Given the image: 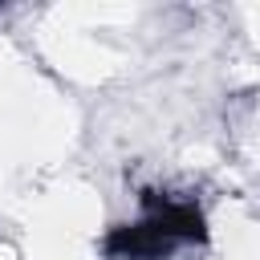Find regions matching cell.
Wrapping results in <instances>:
<instances>
[{
    "label": "cell",
    "mask_w": 260,
    "mask_h": 260,
    "mask_svg": "<svg viewBox=\"0 0 260 260\" xmlns=\"http://www.w3.org/2000/svg\"><path fill=\"white\" fill-rule=\"evenodd\" d=\"M102 252L110 260H167L175 252V244L158 232L154 219L138 215L130 223H114L106 236H102Z\"/></svg>",
    "instance_id": "7a4b0ae2"
},
{
    "label": "cell",
    "mask_w": 260,
    "mask_h": 260,
    "mask_svg": "<svg viewBox=\"0 0 260 260\" xmlns=\"http://www.w3.org/2000/svg\"><path fill=\"white\" fill-rule=\"evenodd\" d=\"M142 215L158 223V232L179 244H207V215L195 199H162L158 191H142Z\"/></svg>",
    "instance_id": "6da1fadb"
}]
</instances>
